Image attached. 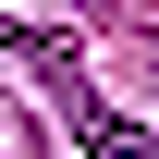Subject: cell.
<instances>
[{
  "mask_svg": "<svg viewBox=\"0 0 159 159\" xmlns=\"http://www.w3.org/2000/svg\"><path fill=\"white\" fill-rule=\"evenodd\" d=\"M61 122L86 135V159H159V135H135V122H122V110H98L86 86H61Z\"/></svg>",
  "mask_w": 159,
  "mask_h": 159,
  "instance_id": "6da1fadb",
  "label": "cell"
}]
</instances>
